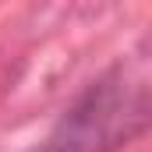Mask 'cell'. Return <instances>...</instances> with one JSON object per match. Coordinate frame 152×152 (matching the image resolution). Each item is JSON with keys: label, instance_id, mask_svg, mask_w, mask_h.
I'll use <instances>...</instances> for the list:
<instances>
[{"label": "cell", "instance_id": "obj_1", "mask_svg": "<svg viewBox=\"0 0 152 152\" xmlns=\"http://www.w3.org/2000/svg\"><path fill=\"white\" fill-rule=\"evenodd\" d=\"M149 110L145 60H117L75 96L36 152H117L145 134Z\"/></svg>", "mask_w": 152, "mask_h": 152}]
</instances>
